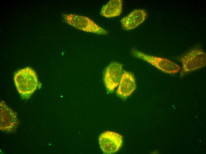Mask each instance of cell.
<instances>
[{"mask_svg":"<svg viewBox=\"0 0 206 154\" xmlns=\"http://www.w3.org/2000/svg\"><path fill=\"white\" fill-rule=\"evenodd\" d=\"M14 79L18 92L23 99H29L38 87L36 74L30 68L19 70L15 74Z\"/></svg>","mask_w":206,"mask_h":154,"instance_id":"obj_1","label":"cell"},{"mask_svg":"<svg viewBox=\"0 0 206 154\" xmlns=\"http://www.w3.org/2000/svg\"><path fill=\"white\" fill-rule=\"evenodd\" d=\"M118 85L116 91L117 95L123 99L127 98L136 89V83L134 76L130 72L124 71Z\"/></svg>","mask_w":206,"mask_h":154,"instance_id":"obj_8","label":"cell"},{"mask_svg":"<svg viewBox=\"0 0 206 154\" xmlns=\"http://www.w3.org/2000/svg\"><path fill=\"white\" fill-rule=\"evenodd\" d=\"M147 16V13L145 10L142 9H134L121 19V26L125 30H132L143 23Z\"/></svg>","mask_w":206,"mask_h":154,"instance_id":"obj_9","label":"cell"},{"mask_svg":"<svg viewBox=\"0 0 206 154\" xmlns=\"http://www.w3.org/2000/svg\"><path fill=\"white\" fill-rule=\"evenodd\" d=\"M178 60L182 63V68L180 76L182 77L205 66L206 54L202 48L196 46L179 57Z\"/></svg>","mask_w":206,"mask_h":154,"instance_id":"obj_2","label":"cell"},{"mask_svg":"<svg viewBox=\"0 0 206 154\" xmlns=\"http://www.w3.org/2000/svg\"><path fill=\"white\" fill-rule=\"evenodd\" d=\"M131 52L134 57L146 61L165 73L173 74L181 69L178 64L167 59L148 55L134 48L132 49Z\"/></svg>","mask_w":206,"mask_h":154,"instance_id":"obj_4","label":"cell"},{"mask_svg":"<svg viewBox=\"0 0 206 154\" xmlns=\"http://www.w3.org/2000/svg\"><path fill=\"white\" fill-rule=\"evenodd\" d=\"M62 16L65 22L78 29L99 35L108 33L107 30L86 17L73 14H65Z\"/></svg>","mask_w":206,"mask_h":154,"instance_id":"obj_3","label":"cell"},{"mask_svg":"<svg viewBox=\"0 0 206 154\" xmlns=\"http://www.w3.org/2000/svg\"><path fill=\"white\" fill-rule=\"evenodd\" d=\"M100 147L105 154H111L118 152L122 146L123 138L115 132L107 131L100 134L99 138Z\"/></svg>","mask_w":206,"mask_h":154,"instance_id":"obj_5","label":"cell"},{"mask_svg":"<svg viewBox=\"0 0 206 154\" xmlns=\"http://www.w3.org/2000/svg\"><path fill=\"white\" fill-rule=\"evenodd\" d=\"M122 0H111L102 7L100 14L106 18H112L120 15L123 9Z\"/></svg>","mask_w":206,"mask_h":154,"instance_id":"obj_10","label":"cell"},{"mask_svg":"<svg viewBox=\"0 0 206 154\" xmlns=\"http://www.w3.org/2000/svg\"><path fill=\"white\" fill-rule=\"evenodd\" d=\"M123 74V65L116 62L110 63L104 72L103 79L106 89L111 93L118 85Z\"/></svg>","mask_w":206,"mask_h":154,"instance_id":"obj_6","label":"cell"},{"mask_svg":"<svg viewBox=\"0 0 206 154\" xmlns=\"http://www.w3.org/2000/svg\"><path fill=\"white\" fill-rule=\"evenodd\" d=\"M0 129L7 133L15 130L19 122L16 113L3 101L0 102Z\"/></svg>","mask_w":206,"mask_h":154,"instance_id":"obj_7","label":"cell"}]
</instances>
